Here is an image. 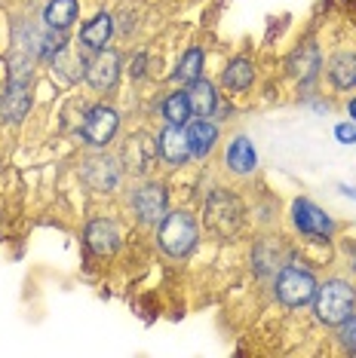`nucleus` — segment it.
<instances>
[{
    "instance_id": "obj_1",
    "label": "nucleus",
    "mask_w": 356,
    "mask_h": 358,
    "mask_svg": "<svg viewBox=\"0 0 356 358\" xmlns=\"http://www.w3.org/2000/svg\"><path fill=\"white\" fill-rule=\"evenodd\" d=\"M356 313V288L347 279H326L313 294V315L326 328H338L347 315Z\"/></svg>"
},
{
    "instance_id": "obj_2",
    "label": "nucleus",
    "mask_w": 356,
    "mask_h": 358,
    "mask_svg": "<svg viewBox=\"0 0 356 358\" xmlns=\"http://www.w3.org/2000/svg\"><path fill=\"white\" fill-rule=\"evenodd\" d=\"M200 242V227L193 221V215L188 211H166L163 221H160V230H157V245L166 257H188Z\"/></svg>"
},
{
    "instance_id": "obj_3",
    "label": "nucleus",
    "mask_w": 356,
    "mask_h": 358,
    "mask_svg": "<svg viewBox=\"0 0 356 358\" xmlns=\"http://www.w3.org/2000/svg\"><path fill=\"white\" fill-rule=\"evenodd\" d=\"M317 275H313L307 266L295 264V260H289V264L280 266L277 273V282H273V294L282 306L289 309H301L307 303H313V294H317Z\"/></svg>"
},
{
    "instance_id": "obj_4",
    "label": "nucleus",
    "mask_w": 356,
    "mask_h": 358,
    "mask_svg": "<svg viewBox=\"0 0 356 358\" xmlns=\"http://www.w3.org/2000/svg\"><path fill=\"white\" fill-rule=\"evenodd\" d=\"M31 77H34V68L28 64H13L10 71V83H6L4 95H0V117L6 123H22L31 110Z\"/></svg>"
},
{
    "instance_id": "obj_5",
    "label": "nucleus",
    "mask_w": 356,
    "mask_h": 358,
    "mask_svg": "<svg viewBox=\"0 0 356 358\" xmlns=\"http://www.w3.org/2000/svg\"><path fill=\"white\" fill-rule=\"evenodd\" d=\"M292 227L310 242H329L331 233H335V221H331L317 202H310L304 196H298L292 202Z\"/></svg>"
},
{
    "instance_id": "obj_6",
    "label": "nucleus",
    "mask_w": 356,
    "mask_h": 358,
    "mask_svg": "<svg viewBox=\"0 0 356 358\" xmlns=\"http://www.w3.org/2000/svg\"><path fill=\"white\" fill-rule=\"evenodd\" d=\"M117 132H120V113L114 108H108V104H95V108L86 110L83 129H80L86 148H95V150L108 148V144L117 138Z\"/></svg>"
},
{
    "instance_id": "obj_7",
    "label": "nucleus",
    "mask_w": 356,
    "mask_h": 358,
    "mask_svg": "<svg viewBox=\"0 0 356 358\" xmlns=\"http://www.w3.org/2000/svg\"><path fill=\"white\" fill-rule=\"evenodd\" d=\"M242 221V206L237 196H231L228 190H215L206 199V224L215 236H231L237 233V227Z\"/></svg>"
},
{
    "instance_id": "obj_8",
    "label": "nucleus",
    "mask_w": 356,
    "mask_h": 358,
    "mask_svg": "<svg viewBox=\"0 0 356 358\" xmlns=\"http://www.w3.org/2000/svg\"><path fill=\"white\" fill-rule=\"evenodd\" d=\"M120 74H123V59H120L117 50H108V46L95 52L93 59L86 62V71H83L86 83L93 86L95 92H108V89H114Z\"/></svg>"
},
{
    "instance_id": "obj_9",
    "label": "nucleus",
    "mask_w": 356,
    "mask_h": 358,
    "mask_svg": "<svg viewBox=\"0 0 356 358\" xmlns=\"http://www.w3.org/2000/svg\"><path fill=\"white\" fill-rule=\"evenodd\" d=\"M132 211H135V217H139L142 224H160L163 221V215L169 211V193H166V187L160 184V181H144L139 190L132 193Z\"/></svg>"
},
{
    "instance_id": "obj_10",
    "label": "nucleus",
    "mask_w": 356,
    "mask_h": 358,
    "mask_svg": "<svg viewBox=\"0 0 356 358\" xmlns=\"http://www.w3.org/2000/svg\"><path fill=\"white\" fill-rule=\"evenodd\" d=\"M157 157L166 162L169 169H182L191 159V144L184 126H163L157 135Z\"/></svg>"
},
{
    "instance_id": "obj_11",
    "label": "nucleus",
    "mask_w": 356,
    "mask_h": 358,
    "mask_svg": "<svg viewBox=\"0 0 356 358\" xmlns=\"http://www.w3.org/2000/svg\"><path fill=\"white\" fill-rule=\"evenodd\" d=\"M86 245L93 255L108 257L120 248V227L111 217H93L86 224Z\"/></svg>"
},
{
    "instance_id": "obj_12",
    "label": "nucleus",
    "mask_w": 356,
    "mask_h": 358,
    "mask_svg": "<svg viewBox=\"0 0 356 358\" xmlns=\"http://www.w3.org/2000/svg\"><path fill=\"white\" fill-rule=\"evenodd\" d=\"M286 68H289V74H292V77L298 80V83H313V80L320 77V68H322L320 46L313 43V40H307V43H301L292 55H289Z\"/></svg>"
},
{
    "instance_id": "obj_13",
    "label": "nucleus",
    "mask_w": 356,
    "mask_h": 358,
    "mask_svg": "<svg viewBox=\"0 0 356 358\" xmlns=\"http://www.w3.org/2000/svg\"><path fill=\"white\" fill-rule=\"evenodd\" d=\"M188 132V144H191V159H206L218 144V123H212L209 117H197L184 126Z\"/></svg>"
},
{
    "instance_id": "obj_14",
    "label": "nucleus",
    "mask_w": 356,
    "mask_h": 358,
    "mask_svg": "<svg viewBox=\"0 0 356 358\" xmlns=\"http://www.w3.org/2000/svg\"><path fill=\"white\" fill-rule=\"evenodd\" d=\"M120 166H117V159H111V157H95V159H89L86 166H83V178H86V184L93 187V190H99V193H111V190H117V184H120Z\"/></svg>"
},
{
    "instance_id": "obj_15",
    "label": "nucleus",
    "mask_w": 356,
    "mask_h": 358,
    "mask_svg": "<svg viewBox=\"0 0 356 358\" xmlns=\"http://www.w3.org/2000/svg\"><path fill=\"white\" fill-rule=\"evenodd\" d=\"M111 37H114V15L111 13H95L93 19L80 28L77 43L83 46L86 52H99V50H104V46L111 43Z\"/></svg>"
},
{
    "instance_id": "obj_16",
    "label": "nucleus",
    "mask_w": 356,
    "mask_h": 358,
    "mask_svg": "<svg viewBox=\"0 0 356 358\" xmlns=\"http://www.w3.org/2000/svg\"><path fill=\"white\" fill-rule=\"evenodd\" d=\"M224 162H228V169L233 175H252L258 169V153H255V144L249 135H237L233 141L228 144V157H224Z\"/></svg>"
},
{
    "instance_id": "obj_17",
    "label": "nucleus",
    "mask_w": 356,
    "mask_h": 358,
    "mask_svg": "<svg viewBox=\"0 0 356 358\" xmlns=\"http://www.w3.org/2000/svg\"><path fill=\"white\" fill-rule=\"evenodd\" d=\"M221 83H224V89H231V92H246V89L255 83L252 59H246V55L231 59L228 64H224V71H221Z\"/></svg>"
},
{
    "instance_id": "obj_18",
    "label": "nucleus",
    "mask_w": 356,
    "mask_h": 358,
    "mask_svg": "<svg viewBox=\"0 0 356 358\" xmlns=\"http://www.w3.org/2000/svg\"><path fill=\"white\" fill-rule=\"evenodd\" d=\"M329 80L335 89H356V50H344V52L331 55Z\"/></svg>"
},
{
    "instance_id": "obj_19",
    "label": "nucleus",
    "mask_w": 356,
    "mask_h": 358,
    "mask_svg": "<svg viewBox=\"0 0 356 358\" xmlns=\"http://www.w3.org/2000/svg\"><path fill=\"white\" fill-rule=\"evenodd\" d=\"M188 99H191L193 117H212L215 108H218V92H215V86L209 83L206 77L188 83Z\"/></svg>"
},
{
    "instance_id": "obj_20",
    "label": "nucleus",
    "mask_w": 356,
    "mask_h": 358,
    "mask_svg": "<svg viewBox=\"0 0 356 358\" xmlns=\"http://www.w3.org/2000/svg\"><path fill=\"white\" fill-rule=\"evenodd\" d=\"M77 13H80L77 0H50L43 10V22L53 31H68L77 22Z\"/></svg>"
},
{
    "instance_id": "obj_21",
    "label": "nucleus",
    "mask_w": 356,
    "mask_h": 358,
    "mask_svg": "<svg viewBox=\"0 0 356 358\" xmlns=\"http://www.w3.org/2000/svg\"><path fill=\"white\" fill-rule=\"evenodd\" d=\"M160 113H163V120L169 126H188L191 117H193L188 92H169L163 99V104H160Z\"/></svg>"
},
{
    "instance_id": "obj_22",
    "label": "nucleus",
    "mask_w": 356,
    "mask_h": 358,
    "mask_svg": "<svg viewBox=\"0 0 356 358\" xmlns=\"http://www.w3.org/2000/svg\"><path fill=\"white\" fill-rule=\"evenodd\" d=\"M126 169H132V172H148V166L157 157V141H148V138H132V141L126 144Z\"/></svg>"
},
{
    "instance_id": "obj_23",
    "label": "nucleus",
    "mask_w": 356,
    "mask_h": 358,
    "mask_svg": "<svg viewBox=\"0 0 356 358\" xmlns=\"http://www.w3.org/2000/svg\"><path fill=\"white\" fill-rule=\"evenodd\" d=\"M203 64H206V52L200 46H191L175 64V80L178 83H193V80L203 77Z\"/></svg>"
},
{
    "instance_id": "obj_24",
    "label": "nucleus",
    "mask_w": 356,
    "mask_h": 358,
    "mask_svg": "<svg viewBox=\"0 0 356 358\" xmlns=\"http://www.w3.org/2000/svg\"><path fill=\"white\" fill-rule=\"evenodd\" d=\"M338 343H341L350 355H356V313L347 315V319L338 324Z\"/></svg>"
},
{
    "instance_id": "obj_25",
    "label": "nucleus",
    "mask_w": 356,
    "mask_h": 358,
    "mask_svg": "<svg viewBox=\"0 0 356 358\" xmlns=\"http://www.w3.org/2000/svg\"><path fill=\"white\" fill-rule=\"evenodd\" d=\"M335 138L341 144H347V148H350V144H356V123H338L335 126Z\"/></svg>"
},
{
    "instance_id": "obj_26",
    "label": "nucleus",
    "mask_w": 356,
    "mask_h": 358,
    "mask_svg": "<svg viewBox=\"0 0 356 358\" xmlns=\"http://www.w3.org/2000/svg\"><path fill=\"white\" fill-rule=\"evenodd\" d=\"M144 64H148V55L139 52V55H132V62H129V74H132L135 80L144 77Z\"/></svg>"
},
{
    "instance_id": "obj_27",
    "label": "nucleus",
    "mask_w": 356,
    "mask_h": 358,
    "mask_svg": "<svg viewBox=\"0 0 356 358\" xmlns=\"http://www.w3.org/2000/svg\"><path fill=\"white\" fill-rule=\"evenodd\" d=\"M231 110H233L231 104H221V101H218V108H215L212 117H215V120H228V117H231Z\"/></svg>"
},
{
    "instance_id": "obj_28",
    "label": "nucleus",
    "mask_w": 356,
    "mask_h": 358,
    "mask_svg": "<svg viewBox=\"0 0 356 358\" xmlns=\"http://www.w3.org/2000/svg\"><path fill=\"white\" fill-rule=\"evenodd\" d=\"M347 113H350V120L356 123V99H350V101H347Z\"/></svg>"
},
{
    "instance_id": "obj_29",
    "label": "nucleus",
    "mask_w": 356,
    "mask_h": 358,
    "mask_svg": "<svg viewBox=\"0 0 356 358\" xmlns=\"http://www.w3.org/2000/svg\"><path fill=\"white\" fill-rule=\"evenodd\" d=\"M341 193H344V196H353V199H356V190H353V187H341Z\"/></svg>"
}]
</instances>
